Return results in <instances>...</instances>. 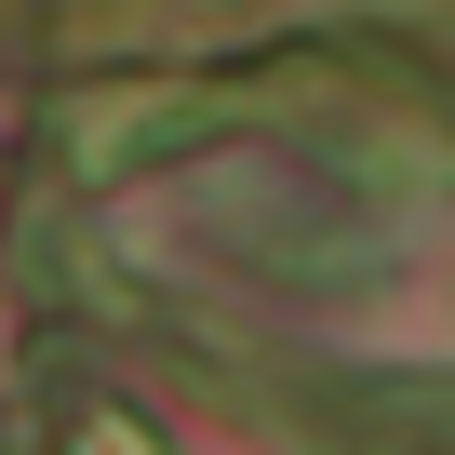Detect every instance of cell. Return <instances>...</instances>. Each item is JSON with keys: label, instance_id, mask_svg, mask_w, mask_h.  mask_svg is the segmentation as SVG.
I'll list each match as a JSON object with an SVG mask.
<instances>
[{"label": "cell", "instance_id": "1", "mask_svg": "<svg viewBox=\"0 0 455 455\" xmlns=\"http://www.w3.org/2000/svg\"><path fill=\"white\" fill-rule=\"evenodd\" d=\"M68 455H161V442H148L121 402H81V415H68Z\"/></svg>", "mask_w": 455, "mask_h": 455}]
</instances>
